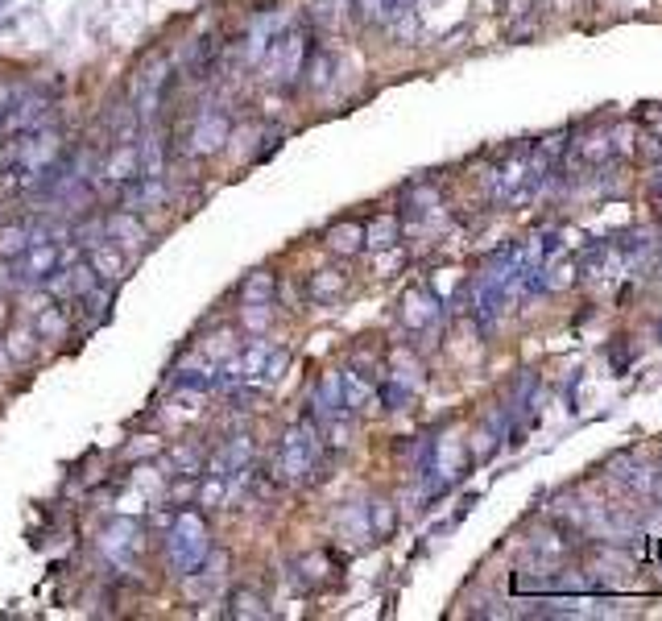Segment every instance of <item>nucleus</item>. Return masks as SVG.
I'll list each match as a JSON object with an SVG mask.
<instances>
[{
    "mask_svg": "<svg viewBox=\"0 0 662 621\" xmlns=\"http://www.w3.org/2000/svg\"><path fill=\"white\" fill-rule=\"evenodd\" d=\"M166 555L178 571H195L212 555V534H207V522L199 509H186L174 518L170 534H166Z\"/></svg>",
    "mask_w": 662,
    "mask_h": 621,
    "instance_id": "f257e3e1",
    "label": "nucleus"
},
{
    "mask_svg": "<svg viewBox=\"0 0 662 621\" xmlns=\"http://www.w3.org/2000/svg\"><path fill=\"white\" fill-rule=\"evenodd\" d=\"M315 460H319V431L311 423H295L282 435V448H277V480L298 485V480L315 472Z\"/></svg>",
    "mask_w": 662,
    "mask_h": 621,
    "instance_id": "f03ea898",
    "label": "nucleus"
},
{
    "mask_svg": "<svg viewBox=\"0 0 662 621\" xmlns=\"http://www.w3.org/2000/svg\"><path fill=\"white\" fill-rule=\"evenodd\" d=\"M13 265H17L21 282H41V278H50L62 269V249H59V241H46L41 233H33L30 249L21 257H13Z\"/></svg>",
    "mask_w": 662,
    "mask_h": 621,
    "instance_id": "7ed1b4c3",
    "label": "nucleus"
},
{
    "mask_svg": "<svg viewBox=\"0 0 662 621\" xmlns=\"http://www.w3.org/2000/svg\"><path fill=\"white\" fill-rule=\"evenodd\" d=\"M108 241L113 245H121V249H129V253H141L145 245H150V228L137 220L132 212H116V215H108Z\"/></svg>",
    "mask_w": 662,
    "mask_h": 621,
    "instance_id": "20e7f679",
    "label": "nucleus"
},
{
    "mask_svg": "<svg viewBox=\"0 0 662 621\" xmlns=\"http://www.w3.org/2000/svg\"><path fill=\"white\" fill-rule=\"evenodd\" d=\"M104 551H108L121 568H129V563L141 555V530L132 526V522H121V526H113L104 534Z\"/></svg>",
    "mask_w": 662,
    "mask_h": 621,
    "instance_id": "39448f33",
    "label": "nucleus"
},
{
    "mask_svg": "<svg viewBox=\"0 0 662 621\" xmlns=\"http://www.w3.org/2000/svg\"><path fill=\"white\" fill-rule=\"evenodd\" d=\"M87 265H92V274L100 278V282H116V278H124V269H129V257L121 253V245L100 241V245H92V253H87Z\"/></svg>",
    "mask_w": 662,
    "mask_h": 621,
    "instance_id": "423d86ee",
    "label": "nucleus"
},
{
    "mask_svg": "<svg viewBox=\"0 0 662 621\" xmlns=\"http://www.w3.org/2000/svg\"><path fill=\"white\" fill-rule=\"evenodd\" d=\"M41 340H62L71 332V319H67V306L59 303H41L38 306V327H33Z\"/></svg>",
    "mask_w": 662,
    "mask_h": 621,
    "instance_id": "0eeeda50",
    "label": "nucleus"
},
{
    "mask_svg": "<svg viewBox=\"0 0 662 621\" xmlns=\"http://www.w3.org/2000/svg\"><path fill=\"white\" fill-rule=\"evenodd\" d=\"M104 174H108L113 183H132V178H137V145L124 142V150H116L113 158H108Z\"/></svg>",
    "mask_w": 662,
    "mask_h": 621,
    "instance_id": "6e6552de",
    "label": "nucleus"
},
{
    "mask_svg": "<svg viewBox=\"0 0 662 621\" xmlns=\"http://www.w3.org/2000/svg\"><path fill=\"white\" fill-rule=\"evenodd\" d=\"M30 236H33V228H25V224L0 228V261H13V257L25 253V249H30Z\"/></svg>",
    "mask_w": 662,
    "mask_h": 621,
    "instance_id": "1a4fd4ad",
    "label": "nucleus"
},
{
    "mask_svg": "<svg viewBox=\"0 0 662 621\" xmlns=\"http://www.w3.org/2000/svg\"><path fill=\"white\" fill-rule=\"evenodd\" d=\"M327 245L336 249V253H357L360 249V228L357 224H336L327 233Z\"/></svg>",
    "mask_w": 662,
    "mask_h": 621,
    "instance_id": "9d476101",
    "label": "nucleus"
},
{
    "mask_svg": "<svg viewBox=\"0 0 662 621\" xmlns=\"http://www.w3.org/2000/svg\"><path fill=\"white\" fill-rule=\"evenodd\" d=\"M33 340H38V332H30V327H9V352H13V361H30L33 357Z\"/></svg>",
    "mask_w": 662,
    "mask_h": 621,
    "instance_id": "9b49d317",
    "label": "nucleus"
},
{
    "mask_svg": "<svg viewBox=\"0 0 662 621\" xmlns=\"http://www.w3.org/2000/svg\"><path fill=\"white\" fill-rule=\"evenodd\" d=\"M245 303H274V278L269 274H253L245 286H240Z\"/></svg>",
    "mask_w": 662,
    "mask_h": 621,
    "instance_id": "f8f14e48",
    "label": "nucleus"
},
{
    "mask_svg": "<svg viewBox=\"0 0 662 621\" xmlns=\"http://www.w3.org/2000/svg\"><path fill=\"white\" fill-rule=\"evenodd\" d=\"M228 613H232V617H265V605L257 592L240 589V592H232V609Z\"/></svg>",
    "mask_w": 662,
    "mask_h": 621,
    "instance_id": "ddd939ff",
    "label": "nucleus"
},
{
    "mask_svg": "<svg viewBox=\"0 0 662 621\" xmlns=\"http://www.w3.org/2000/svg\"><path fill=\"white\" fill-rule=\"evenodd\" d=\"M274 303H245L240 306V315H245L249 327H257V332H265L269 327V319H274V311H269Z\"/></svg>",
    "mask_w": 662,
    "mask_h": 621,
    "instance_id": "4468645a",
    "label": "nucleus"
},
{
    "mask_svg": "<svg viewBox=\"0 0 662 621\" xmlns=\"http://www.w3.org/2000/svg\"><path fill=\"white\" fill-rule=\"evenodd\" d=\"M311 286H315V295H336L340 286H344V278H319L315 274V282H311Z\"/></svg>",
    "mask_w": 662,
    "mask_h": 621,
    "instance_id": "2eb2a0df",
    "label": "nucleus"
}]
</instances>
